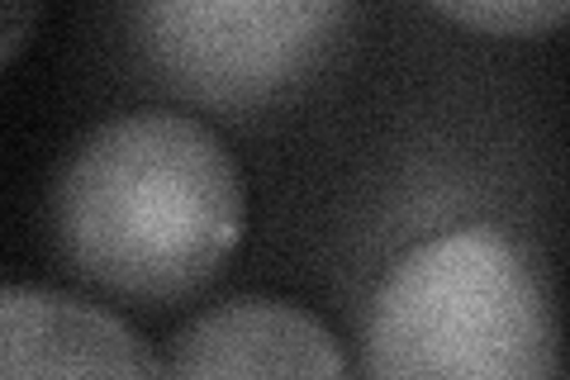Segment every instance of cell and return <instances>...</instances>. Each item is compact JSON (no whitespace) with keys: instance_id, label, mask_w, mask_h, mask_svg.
Listing matches in <instances>:
<instances>
[{"instance_id":"7","label":"cell","mask_w":570,"mask_h":380,"mask_svg":"<svg viewBox=\"0 0 570 380\" xmlns=\"http://www.w3.org/2000/svg\"><path fill=\"white\" fill-rule=\"evenodd\" d=\"M33 25H39V6H0V62L29 39Z\"/></svg>"},{"instance_id":"3","label":"cell","mask_w":570,"mask_h":380,"mask_svg":"<svg viewBox=\"0 0 570 380\" xmlns=\"http://www.w3.org/2000/svg\"><path fill=\"white\" fill-rule=\"evenodd\" d=\"M362 20L337 0H163L129 14L157 81L209 110H266L333 67Z\"/></svg>"},{"instance_id":"5","label":"cell","mask_w":570,"mask_h":380,"mask_svg":"<svg viewBox=\"0 0 570 380\" xmlns=\"http://www.w3.org/2000/svg\"><path fill=\"white\" fill-rule=\"evenodd\" d=\"M0 380H163L119 314L43 285H0Z\"/></svg>"},{"instance_id":"2","label":"cell","mask_w":570,"mask_h":380,"mask_svg":"<svg viewBox=\"0 0 570 380\" xmlns=\"http://www.w3.org/2000/svg\"><path fill=\"white\" fill-rule=\"evenodd\" d=\"M362 380H561L557 304L532 252L485 224L409 247L371 300Z\"/></svg>"},{"instance_id":"6","label":"cell","mask_w":570,"mask_h":380,"mask_svg":"<svg viewBox=\"0 0 570 380\" xmlns=\"http://www.w3.org/2000/svg\"><path fill=\"white\" fill-rule=\"evenodd\" d=\"M442 20L480 33H538L566 20V0H475V6H433Z\"/></svg>"},{"instance_id":"1","label":"cell","mask_w":570,"mask_h":380,"mask_svg":"<svg viewBox=\"0 0 570 380\" xmlns=\"http://www.w3.org/2000/svg\"><path fill=\"white\" fill-rule=\"evenodd\" d=\"M247 186L228 143L195 115L134 110L96 124L52 186V238L81 281L171 304L228 262Z\"/></svg>"},{"instance_id":"4","label":"cell","mask_w":570,"mask_h":380,"mask_svg":"<svg viewBox=\"0 0 570 380\" xmlns=\"http://www.w3.org/2000/svg\"><path fill=\"white\" fill-rule=\"evenodd\" d=\"M163 380H347V361L305 304L234 295L171 338Z\"/></svg>"}]
</instances>
